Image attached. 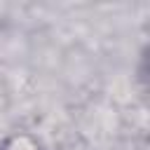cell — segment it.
<instances>
[{
    "label": "cell",
    "mask_w": 150,
    "mask_h": 150,
    "mask_svg": "<svg viewBox=\"0 0 150 150\" xmlns=\"http://www.w3.org/2000/svg\"><path fill=\"white\" fill-rule=\"evenodd\" d=\"M2 150H42V143L30 131H14L2 136Z\"/></svg>",
    "instance_id": "obj_1"
}]
</instances>
